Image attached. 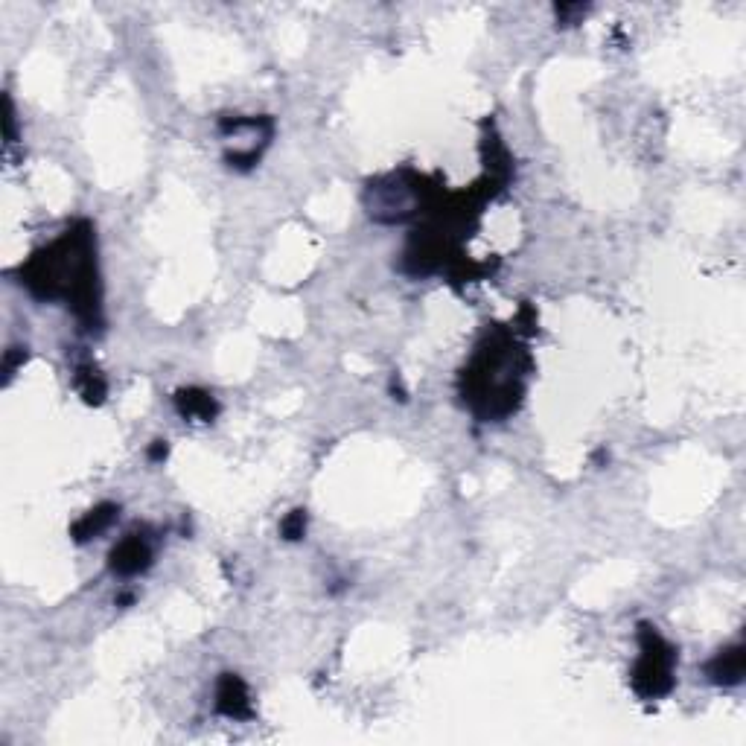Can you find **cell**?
Instances as JSON below:
<instances>
[{
	"label": "cell",
	"mask_w": 746,
	"mask_h": 746,
	"mask_svg": "<svg viewBox=\"0 0 746 746\" xmlns=\"http://www.w3.org/2000/svg\"><path fill=\"white\" fill-rule=\"evenodd\" d=\"M149 566H152V543L140 531L129 534L126 540H120V543L114 545V551H111V572L114 575H140Z\"/></svg>",
	"instance_id": "5"
},
{
	"label": "cell",
	"mask_w": 746,
	"mask_h": 746,
	"mask_svg": "<svg viewBox=\"0 0 746 746\" xmlns=\"http://www.w3.org/2000/svg\"><path fill=\"white\" fill-rule=\"evenodd\" d=\"M639 645H642V656L633 668V688L645 700H659L674 688L677 650L656 633V627H642Z\"/></svg>",
	"instance_id": "3"
},
{
	"label": "cell",
	"mask_w": 746,
	"mask_h": 746,
	"mask_svg": "<svg viewBox=\"0 0 746 746\" xmlns=\"http://www.w3.org/2000/svg\"><path fill=\"white\" fill-rule=\"evenodd\" d=\"M149 458H152V461H161V458H167V441H155V446L149 449Z\"/></svg>",
	"instance_id": "12"
},
{
	"label": "cell",
	"mask_w": 746,
	"mask_h": 746,
	"mask_svg": "<svg viewBox=\"0 0 746 746\" xmlns=\"http://www.w3.org/2000/svg\"><path fill=\"white\" fill-rule=\"evenodd\" d=\"M216 709L225 717H234V720L251 717V694H248V685L237 674H225L219 679V685H216Z\"/></svg>",
	"instance_id": "6"
},
{
	"label": "cell",
	"mask_w": 746,
	"mask_h": 746,
	"mask_svg": "<svg viewBox=\"0 0 746 746\" xmlns=\"http://www.w3.org/2000/svg\"><path fill=\"white\" fill-rule=\"evenodd\" d=\"M709 679L717 685H738L744 679V647H726L709 662Z\"/></svg>",
	"instance_id": "8"
},
{
	"label": "cell",
	"mask_w": 746,
	"mask_h": 746,
	"mask_svg": "<svg viewBox=\"0 0 746 746\" xmlns=\"http://www.w3.org/2000/svg\"><path fill=\"white\" fill-rule=\"evenodd\" d=\"M175 408L190 423H210L219 414V406H216L213 394H207L202 388H184V391H178L175 394Z\"/></svg>",
	"instance_id": "7"
},
{
	"label": "cell",
	"mask_w": 746,
	"mask_h": 746,
	"mask_svg": "<svg viewBox=\"0 0 746 746\" xmlns=\"http://www.w3.org/2000/svg\"><path fill=\"white\" fill-rule=\"evenodd\" d=\"M21 283L41 301L68 298L76 318L94 330L100 324V283L88 222H79L59 242L33 254L21 266Z\"/></svg>",
	"instance_id": "1"
},
{
	"label": "cell",
	"mask_w": 746,
	"mask_h": 746,
	"mask_svg": "<svg viewBox=\"0 0 746 746\" xmlns=\"http://www.w3.org/2000/svg\"><path fill=\"white\" fill-rule=\"evenodd\" d=\"M464 400L475 414L487 420L508 417L516 411L522 385L516 379V344L508 333H493L475 353L470 371L464 373Z\"/></svg>",
	"instance_id": "2"
},
{
	"label": "cell",
	"mask_w": 746,
	"mask_h": 746,
	"mask_svg": "<svg viewBox=\"0 0 746 746\" xmlns=\"http://www.w3.org/2000/svg\"><path fill=\"white\" fill-rule=\"evenodd\" d=\"M76 388L85 397V403H94V406H100L102 397H105V382H102L100 371L91 368V365L76 368Z\"/></svg>",
	"instance_id": "10"
},
{
	"label": "cell",
	"mask_w": 746,
	"mask_h": 746,
	"mask_svg": "<svg viewBox=\"0 0 746 746\" xmlns=\"http://www.w3.org/2000/svg\"><path fill=\"white\" fill-rule=\"evenodd\" d=\"M280 534H283V540H289V543L301 540L306 534V510H292V513L280 522Z\"/></svg>",
	"instance_id": "11"
},
{
	"label": "cell",
	"mask_w": 746,
	"mask_h": 746,
	"mask_svg": "<svg viewBox=\"0 0 746 746\" xmlns=\"http://www.w3.org/2000/svg\"><path fill=\"white\" fill-rule=\"evenodd\" d=\"M222 132L228 140H237L239 146L234 152L225 155V161L237 170H248L260 161L263 149L269 146V137H272V120H248V117H239V120H222L219 123Z\"/></svg>",
	"instance_id": "4"
},
{
	"label": "cell",
	"mask_w": 746,
	"mask_h": 746,
	"mask_svg": "<svg viewBox=\"0 0 746 746\" xmlns=\"http://www.w3.org/2000/svg\"><path fill=\"white\" fill-rule=\"evenodd\" d=\"M117 513H120L117 505H100V508H94L91 513H85V516L73 525V540H76V543H88V540L100 537L102 531L114 522Z\"/></svg>",
	"instance_id": "9"
}]
</instances>
